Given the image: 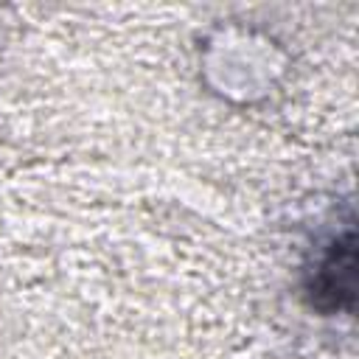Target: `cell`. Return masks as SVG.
I'll return each mask as SVG.
<instances>
[{"label":"cell","mask_w":359,"mask_h":359,"mask_svg":"<svg viewBox=\"0 0 359 359\" xmlns=\"http://www.w3.org/2000/svg\"><path fill=\"white\" fill-rule=\"evenodd\" d=\"M311 303L320 311L351 309L353 303V233L337 236L317 261L309 280Z\"/></svg>","instance_id":"cell-1"}]
</instances>
